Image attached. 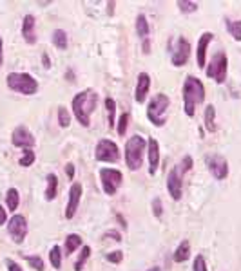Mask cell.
I'll list each match as a JSON object with an SVG mask.
<instances>
[{"label": "cell", "instance_id": "cell-1", "mask_svg": "<svg viewBox=\"0 0 241 271\" xmlns=\"http://www.w3.org/2000/svg\"><path fill=\"white\" fill-rule=\"evenodd\" d=\"M96 105H98V92L93 90V89L80 90L78 94H75V98L71 101V108H73L75 118L85 128L91 125V116L95 112Z\"/></svg>", "mask_w": 241, "mask_h": 271}, {"label": "cell", "instance_id": "cell-2", "mask_svg": "<svg viewBox=\"0 0 241 271\" xmlns=\"http://www.w3.org/2000/svg\"><path fill=\"white\" fill-rule=\"evenodd\" d=\"M183 110L189 118H194L196 114V107L200 103L205 101V85L201 83V80H198L196 76L189 74L183 82Z\"/></svg>", "mask_w": 241, "mask_h": 271}, {"label": "cell", "instance_id": "cell-3", "mask_svg": "<svg viewBox=\"0 0 241 271\" xmlns=\"http://www.w3.org/2000/svg\"><path fill=\"white\" fill-rule=\"evenodd\" d=\"M147 152V139L134 134L125 143V163L131 172H138L143 164V154Z\"/></svg>", "mask_w": 241, "mask_h": 271}, {"label": "cell", "instance_id": "cell-4", "mask_svg": "<svg viewBox=\"0 0 241 271\" xmlns=\"http://www.w3.org/2000/svg\"><path fill=\"white\" fill-rule=\"evenodd\" d=\"M169 107H171V100L169 96L163 92H158L151 98V101L147 103V118L154 126H163L167 123V114H169Z\"/></svg>", "mask_w": 241, "mask_h": 271}, {"label": "cell", "instance_id": "cell-5", "mask_svg": "<svg viewBox=\"0 0 241 271\" xmlns=\"http://www.w3.org/2000/svg\"><path fill=\"white\" fill-rule=\"evenodd\" d=\"M7 87L24 96H33L38 92V82L27 72H9L6 78Z\"/></svg>", "mask_w": 241, "mask_h": 271}, {"label": "cell", "instance_id": "cell-6", "mask_svg": "<svg viewBox=\"0 0 241 271\" xmlns=\"http://www.w3.org/2000/svg\"><path fill=\"white\" fill-rule=\"evenodd\" d=\"M227 71H228V58L227 54L223 53V51H218L214 56H212V60H210V63L205 67V74H207V78H212L216 83H225V80H227Z\"/></svg>", "mask_w": 241, "mask_h": 271}, {"label": "cell", "instance_id": "cell-7", "mask_svg": "<svg viewBox=\"0 0 241 271\" xmlns=\"http://www.w3.org/2000/svg\"><path fill=\"white\" fill-rule=\"evenodd\" d=\"M95 159L100 163H118L120 161V148L111 139H100L95 148Z\"/></svg>", "mask_w": 241, "mask_h": 271}, {"label": "cell", "instance_id": "cell-8", "mask_svg": "<svg viewBox=\"0 0 241 271\" xmlns=\"http://www.w3.org/2000/svg\"><path fill=\"white\" fill-rule=\"evenodd\" d=\"M100 183L105 196H114L123 183V176L116 168H100Z\"/></svg>", "mask_w": 241, "mask_h": 271}, {"label": "cell", "instance_id": "cell-9", "mask_svg": "<svg viewBox=\"0 0 241 271\" xmlns=\"http://www.w3.org/2000/svg\"><path fill=\"white\" fill-rule=\"evenodd\" d=\"M7 234L13 239V242L17 244H22L27 237V221H25L24 215L15 214L7 222Z\"/></svg>", "mask_w": 241, "mask_h": 271}, {"label": "cell", "instance_id": "cell-10", "mask_svg": "<svg viewBox=\"0 0 241 271\" xmlns=\"http://www.w3.org/2000/svg\"><path fill=\"white\" fill-rule=\"evenodd\" d=\"M167 190H169V196L174 201H180L183 196V172L180 168V164L172 166V170L167 176Z\"/></svg>", "mask_w": 241, "mask_h": 271}, {"label": "cell", "instance_id": "cell-11", "mask_svg": "<svg viewBox=\"0 0 241 271\" xmlns=\"http://www.w3.org/2000/svg\"><path fill=\"white\" fill-rule=\"evenodd\" d=\"M190 56V44L189 40L183 36L176 38V42L172 45V53H171V62L174 67H181L185 63L189 62Z\"/></svg>", "mask_w": 241, "mask_h": 271}, {"label": "cell", "instance_id": "cell-12", "mask_svg": "<svg viewBox=\"0 0 241 271\" xmlns=\"http://www.w3.org/2000/svg\"><path fill=\"white\" fill-rule=\"evenodd\" d=\"M205 163H207V168L212 174L214 179L218 181H223L225 177L228 176V161L220 154H212V156H207L205 158Z\"/></svg>", "mask_w": 241, "mask_h": 271}, {"label": "cell", "instance_id": "cell-13", "mask_svg": "<svg viewBox=\"0 0 241 271\" xmlns=\"http://www.w3.org/2000/svg\"><path fill=\"white\" fill-rule=\"evenodd\" d=\"M11 143L15 146H19V148H24V150H31L35 143H37V139L29 132V128L25 125H19L15 126V130L11 134Z\"/></svg>", "mask_w": 241, "mask_h": 271}, {"label": "cell", "instance_id": "cell-14", "mask_svg": "<svg viewBox=\"0 0 241 271\" xmlns=\"http://www.w3.org/2000/svg\"><path fill=\"white\" fill-rule=\"evenodd\" d=\"M82 194H83V188L80 183H73L69 188V196H67V206H65V219L69 221L76 215V210L80 206V201H82Z\"/></svg>", "mask_w": 241, "mask_h": 271}, {"label": "cell", "instance_id": "cell-15", "mask_svg": "<svg viewBox=\"0 0 241 271\" xmlns=\"http://www.w3.org/2000/svg\"><path fill=\"white\" fill-rule=\"evenodd\" d=\"M214 40V35L210 31H205L198 40V51H196V63L200 69H205L207 67V47L209 44Z\"/></svg>", "mask_w": 241, "mask_h": 271}, {"label": "cell", "instance_id": "cell-16", "mask_svg": "<svg viewBox=\"0 0 241 271\" xmlns=\"http://www.w3.org/2000/svg\"><path fill=\"white\" fill-rule=\"evenodd\" d=\"M147 158H149V176H154L160 166V145L154 138L147 139Z\"/></svg>", "mask_w": 241, "mask_h": 271}, {"label": "cell", "instance_id": "cell-17", "mask_svg": "<svg viewBox=\"0 0 241 271\" xmlns=\"http://www.w3.org/2000/svg\"><path fill=\"white\" fill-rule=\"evenodd\" d=\"M149 89H151V76L147 74V72H140L138 80H136V89H134V100H136V103H143L147 100Z\"/></svg>", "mask_w": 241, "mask_h": 271}, {"label": "cell", "instance_id": "cell-18", "mask_svg": "<svg viewBox=\"0 0 241 271\" xmlns=\"http://www.w3.org/2000/svg\"><path fill=\"white\" fill-rule=\"evenodd\" d=\"M22 36L29 45L37 44V20L33 15H25L22 20Z\"/></svg>", "mask_w": 241, "mask_h": 271}, {"label": "cell", "instance_id": "cell-19", "mask_svg": "<svg viewBox=\"0 0 241 271\" xmlns=\"http://www.w3.org/2000/svg\"><path fill=\"white\" fill-rule=\"evenodd\" d=\"M45 183H47L45 192H44L45 201H53L58 194V177H57V174H53V172L47 174V176H45Z\"/></svg>", "mask_w": 241, "mask_h": 271}, {"label": "cell", "instance_id": "cell-20", "mask_svg": "<svg viewBox=\"0 0 241 271\" xmlns=\"http://www.w3.org/2000/svg\"><path fill=\"white\" fill-rule=\"evenodd\" d=\"M80 246H82V237L78 234H69L65 237V242H63V255L69 257L71 253H75Z\"/></svg>", "mask_w": 241, "mask_h": 271}, {"label": "cell", "instance_id": "cell-21", "mask_svg": "<svg viewBox=\"0 0 241 271\" xmlns=\"http://www.w3.org/2000/svg\"><path fill=\"white\" fill-rule=\"evenodd\" d=\"M189 257H190L189 240H181L180 246L176 248V252H174V262H176V264H181L185 260H189Z\"/></svg>", "mask_w": 241, "mask_h": 271}, {"label": "cell", "instance_id": "cell-22", "mask_svg": "<svg viewBox=\"0 0 241 271\" xmlns=\"http://www.w3.org/2000/svg\"><path fill=\"white\" fill-rule=\"evenodd\" d=\"M149 33H151V27H149V22H147L145 15H138L136 17V35H138L141 40L149 38Z\"/></svg>", "mask_w": 241, "mask_h": 271}, {"label": "cell", "instance_id": "cell-23", "mask_svg": "<svg viewBox=\"0 0 241 271\" xmlns=\"http://www.w3.org/2000/svg\"><path fill=\"white\" fill-rule=\"evenodd\" d=\"M67 44H69L67 33L63 31V29H55V31H53V45H55L58 51H65L67 49Z\"/></svg>", "mask_w": 241, "mask_h": 271}, {"label": "cell", "instance_id": "cell-24", "mask_svg": "<svg viewBox=\"0 0 241 271\" xmlns=\"http://www.w3.org/2000/svg\"><path fill=\"white\" fill-rule=\"evenodd\" d=\"M225 27H227L228 35L234 38L236 42H241V20L225 18Z\"/></svg>", "mask_w": 241, "mask_h": 271}, {"label": "cell", "instance_id": "cell-25", "mask_svg": "<svg viewBox=\"0 0 241 271\" xmlns=\"http://www.w3.org/2000/svg\"><path fill=\"white\" fill-rule=\"evenodd\" d=\"M20 204V194L17 188H9L6 192V206L9 212H17Z\"/></svg>", "mask_w": 241, "mask_h": 271}, {"label": "cell", "instance_id": "cell-26", "mask_svg": "<svg viewBox=\"0 0 241 271\" xmlns=\"http://www.w3.org/2000/svg\"><path fill=\"white\" fill-rule=\"evenodd\" d=\"M203 121H205V128L209 130V132H214L216 130V107L210 103V105H207L205 107V118H203Z\"/></svg>", "mask_w": 241, "mask_h": 271}, {"label": "cell", "instance_id": "cell-27", "mask_svg": "<svg viewBox=\"0 0 241 271\" xmlns=\"http://www.w3.org/2000/svg\"><path fill=\"white\" fill-rule=\"evenodd\" d=\"M62 255L63 253L60 246H53L49 250V260L55 270H60V268H62Z\"/></svg>", "mask_w": 241, "mask_h": 271}, {"label": "cell", "instance_id": "cell-28", "mask_svg": "<svg viewBox=\"0 0 241 271\" xmlns=\"http://www.w3.org/2000/svg\"><path fill=\"white\" fill-rule=\"evenodd\" d=\"M105 108H107L109 126H114L116 125V101L113 98H105Z\"/></svg>", "mask_w": 241, "mask_h": 271}, {"label": "cell", "instance_id": "cell-29", "mask_svg": "<svg viewBox=\"0 0 241 271\" xmlns=\"http://www.w3.org/2000/svg\"><path fill=\"white\" fill-rule=\"evenodd\" d=\"M89 257H91V246L85 244V246L82 248V253L78 255V259H76V262H75V271H82Z\"/></svg>", "mask_w": 241, "mask_h": 271}, {"label": "cell", "instance_id": "cell-30", "mask_svg": "<svg viewBox=\"0 0 241 271\" xmlns=\"http://www.w3.org/2000/svg\"><path fill=\"white\" fill-rule=\"evenodd\" d=\"M127 126H129V112H121L118 121H116V132H118V136H121V138L125 136Z\"/></svg>", "mask_w": 241, "mask_h": 271}, {"label": "cell", "instance_id": "cell-31", "mask_svg": "<svg viewBox=\"0 0 241 271\" xmlns=\"http://www.w3.org/2000/svg\"><path fill=\"white\" fill-rule=\"evenodd\" d=\"M58 125L62 126V128H67L71 125V114L63 105L58 107Z\"/></svg>", "mask_w": 241, "mask_h": 271}, {"label": "cell", "instance_id": "cell-32", "mask_svg": "<svg viewBox=\"0 0 241 271\" xmlns=\"http://www.w3.org/2000/svg\"><path fill=\"white\" fill-rule=\"evenodd\" d=\"M25 260H27V264L31 266L35 271H44L45 270L44 259H42V257H38V255H25Z\"/></svg>", "mask_w": 241, "mask_h": 271}, {"label": "cell", "instance_id": "cell-33", "mask_svg": "<svg viewBox=\"0 0 241 271\" xmlns=\"http://www.w3.org/2000/svg\"><path fill=\"white\" fill-rule=\"evenodd\" d=\"M176 6L180 7L181 13H194L200 9V4L198 2H190V0H178Z\"/></svg>", "mask_w": 241, "mask_h": 271}, {"label": "cell", "instance_id": "cell-34", "mask_svg": "<svg viewBox=\"0 0 241 271\" xmlns=\"http://www.w3.org/2000/svg\"><path fill=\"white\" fill-rule=\"evenodd\" d=\"M35 159H37L35 152H33V150H24L22 158L19 159V164H20V166H24V168H27V166H31V164L35 163Z\"/></svg>", "mask_w": 241, "mask_h": 271}, {"label": "cell", "instance_id": "cell-35", "mask_svg": "<svg viewBox=\"0 0 241 271\" xmlns=\"http://www.w3.org/2000/svg\"><path fill=\"white\" fill-rule=\"evenodd\" d=\"M192 271H209L203 255H196V257H194V262H192Z\"/></svg>", "mask_w": 241, "mask_h": 271}, {"label": "cell", "instance_id": "cell-36", "mask_svg": "<svg viewBox=\"0 0 241 271\" xmlns=\"http://www.w3.org/2000/svg\"><path fill=\"white\" fill-rule=\"evenodd\" d=\"M161 214H163L161 199H160V197H154V201H152V215H154L156 219H160V217H161Z\"/></svg>", "mask_w": 241, "mask_h": 271}, {"label": "cell", "instance_id": "cell-37", "mask_svg": "<svg viewBox=\"0 0 241 271\" xmlns=\"http://www.w3.org/2000/svg\"><path fill=\"white\" fill-rule=\"evenodd\" d=\"M105 259L109 260V262H113V264H120L121 260H123V252H120V250H116V252H111L105 255Z\"/></svg>", "mask_w": 241, "mask_h": 271}, {"label": "cell", "instance_id": "cell-38", "mask_svg": "<svg viewBox=\"0 0 241 271\" xmlns=\"http://www.w3.org/2000/svg\"><path fill=\"white\" fill-rule=\"evenodd\" d=\"M192 164H194V161H192V158L190 156H185L183 159H181V163H180V168H181V172H189L190 168H192Z\"/></svg>", "mask_w": 241, "mask_h": 271}, {"label": "cell", "instance_id": "cell-39", "mask_svg": "<svg viewBox=\"0 0 241 271\" xmlns=\"http://www.w3.org/2000/svg\"><path fill=\"white\" fill-rule=\"evenodd\" d=\"M6 266H7V271H24L20 268L19 262H15L13 259H6Z\"/></svg>", "mask_w": 241, "mask_h": 271}, {"label": "cell", "instance_id": "cell-40", "mask_svg": "<svg viewBox=\"0 0 241 271\" xmlns=\"http://www.w3.org/2000/svg\"><path fill=\"white\" fill-rule=\"evenodd\" d=\"M103 237H105V239H107V237H113V240H116V242H120V240H121L120 232H116V230H111V232H105V234H103Z\"/></svg>", "mask_w": 241, "mask_h": 271}, {"label": "cell", "instance_id": "cell-41", "mask_svg": "<svg viewBox=\"0 0 241 271\" xmlns=\"http://www.w3.org/2000/svg\"><path fill=\"white\" fill-rule=\"evenodd\" d=\"M65 176L69 177L71 181L75 179V164H73V163H67V164H65Z\"/></svg>", "mask_w": 241, "mask_h": 271}, {"label": "cell", "instance_id": "cell-42", "mask_svg": "<svg viewBox=\"0 0 241 271\" xmlns=\"http://www.w3.org/2000/svg\"><path fill=\"white\" fill-rule=\"evenodd\" d=\"M7 222V212H6V208L0 204V226H4Z\"/></svg>", "mask_w": 241, "mask_h": 271}, {"label": "cell", "instance_id": "cell-43", "mask_svg": "<svg viewBox=\"0 0 241 271\" xmlns=\"http://www.w3.org/2000/svg\"><path fill=\"white\" fill-rule=\"evenodd\" d=\"M141 49H143V54H149L151 53V40L145 38L143 42H141Z\"/></svg>", "mask_w": 241, "mask_h": 271}, {"label": "cell", "instance_id": "cell-44", "mask_svg": "<svg viewBox=\"0 0 241 271\" xmlns=\"http://www.w3.org/2000/svg\"><path fill=\"white\" fill-rule=\"evenodd\" d=\"M116 221L120 222V226H121V228H125V230H127V221L123 219V215H121V214H116Z\"/></svg>", "mask_w": 241, "mask_h": 271}, {"label": "cell", "instance_id": "cell-45", "mask_svg": "<svg viewBox=\"0 0 241 271\" xmlns=\"http://www.w3.org/2000/svg\"><path fill=\"white\" fill-rule=\"evenodd\" d=\"M42 62H44V67H45V69H49V67H51V60H49V56H47L45 53L42 54Z\"/></svg>", "mask_w": 241, "mask_h": 271}, {"label": "cell", "instance_id": "cell-46", "mask_svg": "<svg viewBox=\"0 0 241 271\" xmlns=\"http://www.w3.org/2000/svg\"><path fill=\"white\" fill-rule=\"evenodd\" d=\"M2 62H4V42L0 38V67H2Z\"/></svg>", "mask_w": 241, "mask_h": 271}, {"label": "cell", "instance_id": "cell-47", "mask_svg": "<svg viewBox=\"0 0 241 271\" xmlns=\"http://www.w3.org/2000/svg\"><path fill=\"white\" fill-rule=\"evenodd\" d=\"M114 6H116V2H107V7H109L107 13H109V15H113V13H114Z\"/></svg>", "mask_w": 241, "mask_h": 271}, {"label": "cell", "instance_id": "cell-48", "mask_svg": "<svg viewBox=\"0 0 241 271\" xmlns=\"http://www.w3.org/2000/svg\"><path fill=\"white\" fill-rule=\"evenodd\" d=\"M147 271H161V270H160L158 266H154V268H149V270H147Z\"/></svg>", "mask_w": 241, "mask_h": 271}]
</instances>
